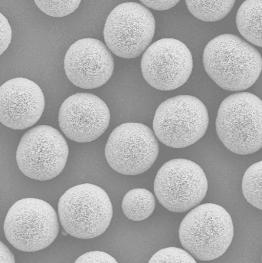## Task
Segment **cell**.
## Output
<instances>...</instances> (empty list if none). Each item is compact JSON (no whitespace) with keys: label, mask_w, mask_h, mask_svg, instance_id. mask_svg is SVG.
I'll use <instances>...</instances> for the list:
<instances>
[{"label":"cell","mask_w":262,"mask_h":263,"mask_svg":"<svg viewBox=\"0 0 262 263\" xmlns=\"http://www.w3.org/2000/svg\"><path fill=\"white\" fill-rule=\"evenodd\" d=\"M203 65L217 85L229 91L252 87L262 71V58L256 48L232 34L211 40L203 52Z\"/></svg>","instance_id":"cell-1"},{"label":"cell","mask_w":262,"mask_h":263,"mask_svg":"<svg viewBox=\"0 0 262 263\" xmlns=\"http://www.w3.org/2000/svg\"><path fill=\"white\" fill-rule=\"evenodd\" d=\"M234 236L232 217L215 203L198 205L181 222L179 237L184 248L195 259L210 261L223 256Z\"/></svg>","instance_id":"cell-2"},{"label":"cell","mask_w":262,"mask_h":263,"mask_svg":"<svg viewBox=\"0 0 262 263\" xmlns=\"http://www.w3.org/2000/svg\"><path fill=\"white\" fill-rule=\"evenodd\" d=\"M217 135L232 153L249 155L262 148V101L249 92L224 99L215 121Z\"/></svg>","instance_id":"cell-3"},{"label":"cell","mask_w":262,"mask_h":263,"mask_svg":"<svg viewBox=\"0 0 262 263\" xmlns=\"http://www.w3.org/2000/svg\"><path fill=\"white\" fill-rule=\"evenodd\" d=\"M58 216L68 234L91 239L103 234L111 223L113 206L100 186L83 183L66 191L58 202Z\"/></svg>","instance_id":"cell-4"},{"label":"cell","mask_w":262,"mask_h":263,"mask_svg":"<svg viewBox=\"0 0 262 263\" xmlns=\"http://www.w3.org/2000/svg\"><path fill=\"white\" fill-rule=\"evenodd\" d=\"M8 242L16 250L34 253L51 245L59 233L54 208L40 199H22L8 211L4 222Z\"/></svg>","instance_id":"cell-5"},{"label":"cell","mask_w":262,"mask_h":263,"mask_svg":"<svg viewBox=\"0 0 262 263\" xmlns=\"http://www.w3.org/2000/svg\"><path fill=\"white\" fill-rule=\"evenodd\" d=\"M206 105L192 96H178L167 99L156 109L153 132L164 145L185 148L201 139L209 126Z\"/></svg>","instance_id":"cell-6"},{"label":"cell","mask_w":262,"mask_h":263,"mask_svg":"<svg viewBox=\"0 0 262 263\" xmlns=\"http://www.w3.org/2000/svg\"><path fill=\"white\" fill-rule=\"evenodd\" d=\"M155 29L154 16L145 6L133 2L122 3L107 18L104 38L113 54L135 59L150 46Z\"/></svg>","instance_id":"cell-7"},{"label":"cell","mask_w":262,"mask_h":263,"mask_svg":"<svg viewBox=\"0 0 262 263\" xmlns=\"http://www.w3.org/2000/svg\"><path fill=\"white\" fill-rule=\"evenodd\" d=\"M208 180L199 165L187 159H173L156 174L154 192L169 211L185 213L198 206L206 197Z\"/></svg>","instance_id":"cell-8"},{"label":"cell","mask_w":262,"mask_h":263,"mask_svg":"<svg viewBox=\"0 0 262 263\" xmlns=\"http://www.w3.org/2000/svg\"><path fill=\"white\" fill-rule=\"evenodd\" d=\"M69 155L68 144L57 129L39 125L28 130L16 151L18 168L24 175L46 181L59 175Z\"/></svg>","instance_id":"cell-9"},{"label":"cell","mask_w":262,"mask_h":263,"mask_svg":"<svg viewBox=\"0 0 262 263\" xmlns=\"http://www.w3.org/2000/svg\"><path fill=\"white\" fill-rule=\"evenodd\" d=\"M159 150L157 138L150 127L140 123H125L110 135L105 158L116 172L139 175L153 166Z\"/></svg>","instance_id":"cell-10"},{"label":"cell","mask_w":262,"mask_h":263,"mask_svg":"<svg viewBox=\"0 0 262 263\" xmlns=\"http://www.w3.org/2000/svg\"><path fill=\"white\" fill-rule=\"evenodd\" d=\"M193 68L190 49L175 39L155 42L146 49L141 59L144 79L161 91H172L184 85L190 79Z\"/></svg>","instance_id":"cell-11"},{"label":"cell","mask_w":262,"mask_h":263,"mask_svg":"<svg viewBox=\"0 0 262 263\" xmlns=\"http://www.w3.org/2000/svg\"><path fill=\"white\" fill-rule=\"evenodd\" d=\"M111 114L103 100L90 93L70 96L60 107L58 123L67 138L88 143L100 138L108 129Z\"/></svg>","instance_id":"cell-12"},{"label":"cell","mask_w":262,"mask_h":263,"mask_svg":"<svg viewBox=\"0 0 262 263\" xmlns=\"http://www.w3.org/2000/svg\"><path fill=\"white\" fill-rule=\"evenodd\" d=\"M65 71L70 82L84 89L106 84L114 69L111 51L95 39H82L71 45L66 54Z\"/></svg>","instance_id":"cell-13"},{"label":"cell","mask_w":262,"mask_h":263,"mask_svg":"<svg viewBox=\"0 0 262 263\" xmlns=\"http://www.w3.org/2000/svg\"><path fill=\"white\" fill-rule=\"evenodd\" d=\"M46 101L35 82L15 78L0 87V122L13 130H24L38 122Z\"/></svg>","instance_id":"cell-14"},{"label":"cell","mask_w":262,"mask_h":263,"mask_svg":"<svg viewBox=\"0 0 262 263\" xmlns=\"http://www.w3.org/2000/svg\"><path fill=\"white\" fill-rule=\"evenodd\" d=\"M236 25L245 40L262 48V0H246L237 12Z\"/></svg>","instance_id":"cell-15"},{"label":"cell","mask_w":262,"mask_h":263,"mask_svg":"<svg viewBox=\"0 0 262 263\" xmlns=\"http://www.w3.org/2000/svg\"><path fill=\"white\" fill-rule=\"evenodd\" d=\"M155 208L154 195L150 191L142 188L128 191L122 201V211L125 216L135 222H139L150 217Z\"/></svg>","instance_id":"cell-16"},{"label":"cell","mask_w":262,"mask_h":263,"mask_svg":"<svg viewBox=\"0 0 262 263\" xmlns=\"http://www.w3.org/2000/svg\"><path fill=\"white\" fill-rule=\"evenodd\" d=\"M235 0H186L190 13L204 22L223 20L231 12Z\"/></svg>","instance_id":"cell-17"},{"label":"cell","mask_w":262,"mask_h":263,"mask_svg":"<svg viewBox=\"0 0 262 263\" xmlns=\"http://www.w3.org/2000/svg\"><path fill=\"white\" fill-rule=\"evenodd\" d=\"M243 193L252 206L262 211V160L249 166L245 173Z\"/></svg>","instance_id":"cell-18"},{"label":"cell","mask_w":262,"mask_h":263,"mask_svg":"<svg viewBox=\"0 0 262 263\" xmlns=\"http://www.w3.org/2000/svg\"><path fill=\"white\" fill-rule=\"evenodd\" d=\"M40 10L52 17L67 16L78 8L82 0H34Z\"/></svg>","instance_id":"cell-19"},{"label":"cell","mask_w":262,"mask_h":263,"mask_svg":"<svg viewBox=\"0 0 262 263\" xmlns=\"http://www.w3.org/2000/svg\"><path fill=\"white\" fill-rule=\"evenodd\" d=\"M150 263H196V259L187 250L176 247L163 249L155 253Z\"/></svg>","instance_id":"cell-20"},{"label":"cell","mask_w":262,"mask_h":263,"mask_svg":"<svg viewBox=\"0 0 262 263\" xmlns=\"http://www.w3.org/2000/svg\"><path fill=\"white\" fill-rule=\"evenodd\" d=\"M75 263H117V261L105 252L94 251L82 255Z\"/></svg>","instance_id":"cell-21"},{"label":"cell","mask_w":262,"mask_h":263,"mask_svg":"<svg viewBox=\"0 0 262 263\" xmlns=\"http://www.w3.org/2000/svg\"><path fill=\"white\" fill-rule=\"evenodd\" d=\"M12 28L5 15L0 12V55L6 52L12 41Z\"/></svg>","instance_id":"cell-22"},{"label":"cell","mask_w":262,"mask_h":263,"mask_svg":"<svg viewBox=\"0 0 262 263\" xmlns=\"http://www.w3.org/2000/svg\"><path fill=\"white\" fill-rule=\"evenodd\" d=\"M146 7L157 11L168 10L180 2V0H139Z\"/></svg>","instance_id":"cell-23"},{"label":"cell","mask_w":262,"mask_h":263,"mask_svg":"<svg viewBox=\"0 0 262 263\" xmlns=\"http://www.w3.org/2000/svg\"><path fill=\"white\" fill-rule=\"evenodd\" d=\"M15 256L10 250L0 241V263H15Z\"/></svg>","instance_id":"cell-24"}]
</instances>
